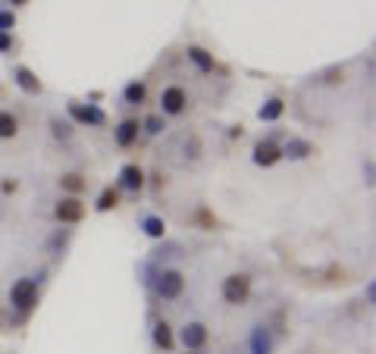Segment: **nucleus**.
I'll return each instance as SVG.
<instances>
[{"label": "nucleus", "instance_id": "nucleus-1", "mask_svg": "<svg viewBox=\"0 0 376 354\" xmlns=\"http://www.w3.org/2000/svg\"><path fill=\"white\" fill-rule=\"evenodd\" d=\"M151 286L160 301H179V298L185 295V273L182 270H160L151 279Z\"/></svg>", "mask_w": 376, "mask_h": 354}, {"label": "nucleus", "instance_id": "nucleus-2", "mask_svg": "<svg viewBox=\"0 0 376 354\" xmlns=\"http://www.w3.org/2000/svg\"><path fill=\"white\" fill-rule=\"evenodd\" d=\"M223 301L232 304V308H241V304H248L251 298V276L248 273H229V276L223 279Z\"/></svg>", "mask_w": 376, "mask_h": 354}, {"label": "nucleus", "instance_id": "nucleus-3", "mask_svg": "<svg viewBox=\"0 0 376 354\" xmlns=\"http://www.w3.org/2000/svg\"><path fill=\"white\" fill-rule=\"evenodd\" d=\"M10 304L19 313H28L31 308H35L38 304V279H31V276L16 279L10 286Z\"/></svg>", "mask_w": 376, "mask_h": 354}, {"label": "nucleus", "instance_id": "nucleus-4", "mask_svg": "<svg viewBox=\"0 0 376 354\" xmlns=\"http://www.w3.org/2000/svg\"><path fill=\"white\" fill-rule=\"evenodd\" d=\"M188 110V94L182 85H167L160 91V116H182Z\"/></svg>", "mask_w": 376, "mask_h": 354}, {"label": "nucleus", "instance_id": "nucleus-5", "mask_svg": "<svg viewBox=\"0 0 376 354\" xmlns=\"http://www.w3.org/2000/svg\"><path fill=\"white\" fill-rule=\"evenodd\" d=\"M207 339H210V333H207V326H204L201 320L185 323L182 329H179V335H176V342L182 345L185 351H201L204 345H207Z\"/></svg>", "mask_w": 376, "mask_h": 354}, {"label": "nucleus", "instance_id": "nucleus-6", "mask_svg": "<svg viewBox=\"0 0 376 354\" xmlns=\"http://www.w3.org/2000/svg\"><path fill=\"white\" fill-rule=\"evenodd\" d=\"M53 217H57V223H66V226H75V223H82L85 219V204L82 198H63L57 201V207H53Z\"/></svg>", "mask_w": 376, "mask_h": 354}, {"label": "nucleus", "instance_id": "nucleus-7", "mask_svg": "<svg viewBox=\"0 0 376 354\" xmlns=\"http://www.w3.org/2000/svg\"><path fill=\"white\" fill-rule=\"evenodd\" d=\"M69 116L78 125H107V113L94 104H78V100H69Z\"/></svg>", "mask_w": 376, "mask_h": 354}, {"label": "nucleus", "instance_id": "nucleus-8", "mask_svg": "<svg viewBox=\"0 0 376 354\" xmlns=\"http://www.w3.org/2000/svg\"><path fill=\"white\" fill-rule=\"evenodd\" d=\"M248 351L251 354H273L276 351V339H273L270 326H254L251 329V339H248Z\"/></svg>", "mask_w": 376, "mask_h": 354}, {"label": "nucleus", "instance_id": "nucleus-9", "mask_svg": "<svg viewBox=\"0 0 376 354\" xmlns=\"http://www.w3.org/2000/svg\"><path fill=\"white\" fill-rule=\"evenodd\" d=\"M282 160V147L276 145L273 138H263V141H257L254 145V163L257 167H276V163Z\"/></svg>", "mask_w": 376, "mask_h": 354}, {"label": "nucleus", "instance_id": "nucleus-10", "mask_svg": "<svg viewBox=\"0 0 376 354\" xmlns=\"http://www.w3.org/2000/svg\"><path fill=\"white\" fill-rule=\"evenodd\" d=\"M151 339H154V348L169 354L172 348H176V329H172L167 320H157L154 329H151Z\"/></svg>", "mask_w": 376, "mask_h": 354}, {"label": "nucleus", "instance_id": "nucleus-11", "mask_svg": "<svg viewBox=\"0 0 376 354\" xmlns=\"http://www.w3.org/2000/svg\"><path fill=\"white\" fill-rule=\"evenodd\" d=\"M313 154H317V147H313L308 138H288L286 145H282V157H286V160H308Z\"/></svg>", "mask_w": 376, "mask_h": 354}, {"label": "nucleus", "instance_id": "nucleus-12", "mask_svg": "<svg viewBox=\"0 0 376 354\" xmlns=\"http://www.w3.org/2000/svg\"><path fill=\"white\" fill-rule=\"evenodd\" d=\"M120 188L138 194L141 188H145V170H141L138 163H125V167L120 170Z\"/></svg>", "mask_w": 376, "mask_h": 354}, {"label": "nucleus", "instance_id": "nucleus-13", "mask_svg": "<svg viewBox=\"0 0 376 354\" xmlns=\"http://www.w3.org/2000/svg\"><path fill=\"white\" fill-rule=\"evenodd\" d=\"M13 82L19 85V88L26 91V94H41V91H44L41 78H38L35 73H31L28 66H16V69H13Z\"/></svg>", "mask_w": 376, "mask_h": 354}, {"label": "nucleus", "instance_id": "nucleus-14", "mask_svg": "<svg viewBox=\"0 0 376 354\" xmlns=\"http://www.w3.org/2000/svg\"><path fill=\"white\" fill-rule=\"evenodd\" d=\"M138 132H141V123L138 120H122L120 125L113 129V141L120 147H132L138 141Z\"/></svg>", "mask_w": 376, "mask_h": 354}, {"label": "nucleus", "instance_id": "nucleus-15", "mask_svg": "<svg viewBox=\"0 0 376 354\" xmlns=\"http://www.w3.org/2000/svg\"><path fill=\"white\" fill-rule=\"evenodd\" d=\"M185 53H188V60L198 66V73H214V66H216V63H214V53L204 51L201 44H192Z\"/></svg>", "mask_w": 376, "mask_h": 354}, {"label": "nucleus", "instance_id": "nucleus-16", "mask_svg": "<svg viewBox=\"0 0 376 354\" xmlns=\"http://www.w3.org/2000/svg\"><path fill=\"white\" fill-rule=\"evenodd\" d=\"M282 113H286V100H282V98H270V100H263L261 110H257V120H261V123H276Z\"/></svg>", "mask_w": 376, "mask_h": 354}, {"label": "nucleus", "instance_id": "nucleus-17", "mask_svg": "<svg viewBox=\"0 0 376 354\" xmlns=\"http://www.w3.org/2000/svg\"><path fill=\"white\" fill-rule=\"evenodd\" d=\"M141 232H145L147 239H163V235H167V223H163V217L147 214V217H141Z\"/></svg>", "mask_w": 376, "mask_h": 354}, {"label": "nucleus", "instance_id": "nucleus-18", "mask_svg": "<svg viewBox=\"0 0 376 354\" xmlns=\"http://www.w3.org/2000/svg\"><path fill=\"white\" fill-rule=\"evenodd\" d=\"M113 207H120V188L107 185L104 192L98 194V201H94V210H98V214H107V210H113Z\"/></svg>", "mask_w": 376, "mask_h": 354}, {"label": "nucleus", "instance_id": "nucleus-19", "mask_svg": "<svg viewBox=\"0 0 376 354\" xmlns=\"http://www.w3.org/2000/svg\"><path fill=\"white\" fill-rule=\"evenodd\" d=\"M60 188H63V192H69L73 198H78V194L88 188V182H85V176H78V172H63V176H60Z\"/></svg>", "mask_w": 376, "mask_h": 354}, {"label": "nucleus", "instance_id": "nucleus-20", "mask_svg": "<svg viewBox=\"0 0 376 354\" xmlns=\"http://www.w3.org/2000/svg\"><path fill=\"white\" fill-rule=\"evenodd\" d=\"M122 98H125V104H129V107L145 104V98H147V85H145V82H129V85H125V91H122Z\"/></svg>", "mask_w": 376, "mask_h": 354}, {"label": "nucleus", "instance_id": "nucleus-21", "mask_svg": "<svg viewBox=\"0 0 376 354\" xmlns=\"http://www.w3.org/2000/svg\"><path fill=\"white\" fill-rule=\"evenodd\" d=\"M19 135V120L10 110H0V138H16Z\"/></svg>", "mask_w": 376, "mask_h": 354}, {"label": "nucleus", "instance_id": "nucleus-22", "mask_svg": "<svg viewBox=\"0 0 376 354\" xmlns=\"http://www.w3.org/2000/svg\"><path fill=\"white\" fill-rule=\"evenodd\" d=\"M141 129H145L147 135H160V132L167 129V120H163L160 113H151V116H145V123H141Z\"/></svg>", "mask_w": 376, "mask_h": 354}, {"label": "nucleus", "instance_id": "nucleus-23", "mask_svg": "<svg viewBox=\"0 0 376 354\" xmlns=\"http://www.w3.org/2000/svg\"><path fill=\"white\" fill-rule=\"evenodd\" d=\"M51 129H53V135L63 138V141H69V138H73V125H69V123H63V120H51Z\"/></svg>", "mask_w": 376, "mask_h": 354}, {"label": "nucleus", "instance_id": "nucleus-24", "mask_svg": "<svg viewBox=\"0 0 376 354\" xmlns=\"http://www.w3.org/2000/svg\"><path fill=\"white\" fill-rule=\"evenodd\" d=\"M194 219H198V223L204 226V229H214V226H216V217L210 214L207 207H201V210H198V217H194Z\"/></svg>", "mask_w": 376, "mask_h": 354}, {"label": "nucleus", "instance_id": "nucleus-25", "mask_svg": "<svg viewBox=\"0 0 376 354\" xmlns=\"http://www.w3.org/2000/svg\"><path fill=\"white\" fill-rule=\"evenodd\" d=\"M13 26H16V13L0 10V31H13Z\"/></svg>", "mask_w": 376, "mask_h": 354}, {"label": "nucleus", "instance_id": "nucleus-26", "mask_svg": "<svg viewBox=\"0 0 376 354\" xmlns=\"http://www.w3.org/2000/svg\"><path fill=\"white\" fill-rule=\"evenodd\" d=\"M6 51H13V35L10 31H0V53H6Z\"/></svg>", "mask_w": 376, "mask_h": 354}, {"label": "nucleus", "instance_id": "nucleus-27", "mask_svg": "<svg viewBox=\"0 0 376 354\" xmlns=\"http://www.w3.org/2000/svg\"><path fill=\"white\" fill-rule=\"evenodd\" d=\"M0 188H4V194H13L16 188H19V182H16V179H4V185Z\"/></svg>", "mask_w": 376, "mask_h": 354}, {"label": "nucleus", "instance_id": "nucleus-28", "mask_svg": "<svg viewBox=\"0 0 376 354\" xmlns=\"http://www.w3.org/2000/svg\"><path fill=\"white\" fill-rule=\"evenodd\" d=\"M229 135H232V138H241V135H245V129H241V125H232Z\"/></svg>", "mask_w": 376, "mask_h": 354}, {"label": "nucleus", "instance_id": "nucleus-29", "mask_svg": "<svg viewBox=\"0 0 376 354\" xmlns=\"http://www.w3.org/2000/svg\"><path fill=\"white\" fill-rule=\"evenodd\" d=\"M13 4H16V6H22V4H28V0H13Z\"/></svg>", "mask_w": 376, "mask_h": 354}, {"label": "nucleus", "instance_id": "nucleus-30", "mask_svg": "<svg viewBox=\"0 0 376 354\" xmlns=\"http://www.w3.org/2000/svg\"><path fill=\"white\" fill-rule=\"evenodd\" d=\"M185 354H198V351H185Z\"/></svg>", "mask_w": 376, "mask_h": 354}]
</instances>
